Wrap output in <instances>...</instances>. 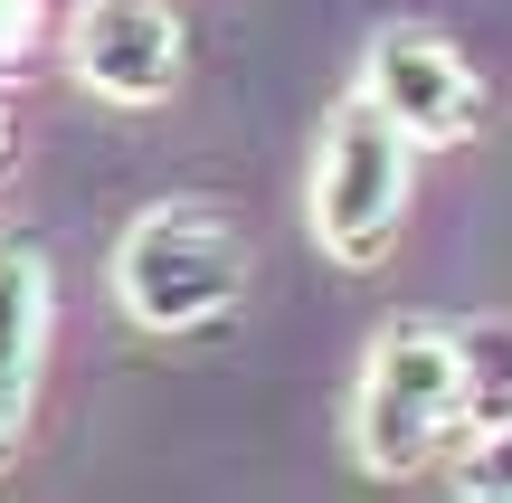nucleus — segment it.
I'll list each match as a JSON object with an SVG mask.
<instances>
[{"instance_id":"nucleus-1","label":"nucleus","mask_w":512,"mask_h":503,"mask_svg":"<svg viewBox=\"0 0 512 503\" xmlns=\"http://www.w3.org/2000/svg\"><path fill=\"white\" fill-rule=\"evenodd\" d=\"M475 437V380H465V333L427 314H399L361 352L351 390V456L370 475H427L446 447Z\"/></svg>"},{"instance_id":"nucleus-2","label":"nucleus","mask_w":512,"mask_h":503,"mask_svg":"<svg viewBox=\"0 0 512 503\" xmlns=\"http://www.w3.org/2000/svg\"><path fill=\"white\" fill-rule=\"evenodd\" d=\"M418 133L380 105L370 86H351L342 105L323 114V143H313V190H304V219L323 238L332 266H380L399 247L408 219V190H418Z\"/></svg>"},{"instance_id":"nucleus-3","label":"nucleus","mask_w":512,"mask_h":503,"mask_svg":"<svg viewBox=\"0 0 512 503\" xmlns=\"http://www.w3.org/2000/svg\"><path fill=\"white\" fill-rule=\"evenodd\" d=\"M247 285V238L219 200H162L114 238V304L143 333H209Z\"/></svg>"},{"instance_id":"nucleus-4","label":"nucleus","mask_w":512,"mask_h":503,"mask_svg":"<svg viewBox=\"0 0 512 503\" xmlns=\"http://www.w3.org/2000/svg\"><path fill=\"white\" fill-rule=\"evenodd\" d=\"M361 86L380 95V105L399 114L427 152L475 143V133H484V76H475V57H465L446 29H427V19H399V29L370 38Z\"/></svg>"},{"instance_id":"nucleus-5","label":"nucleus","mask_w":512,"mask_h":503,"mask_svg":"<svg viewBox=\"0 0 512 503\" xmlns=\"http://www.w3.org/2000/svg\"><path fill=\"white\" fill-rule=\"evenodd\" d=\"M181 0H76V29H67V67L86 95L105 105H162L181 86Z\"/></svg>"},{"instance_id":"nucleus-6","label":"nucleus","mask_w":512,"mask_h":503,"mask_svg":"<svg viewBox=\"0 0 512 503\" xmlns=\"http://www.w3.org/2000/svg\"><path fill=\"white\" fill-rule=\"evenodd\" d=\"M48 323H57V285H48V247L29 228H0V466L19 456L38 409V371H48Z\"/></svg>"},{"instance_id":"nucleus-7","label":"nucleus","mask_w":512,"mask_h":503,"mask_svg":"<svg viewBox=\"0 0 512 503\" xmlns=\"http://www.w3.org/2000/svg\"><path fill=\"white\" fill-rule=\"evenodd\" d=\"M465 380H475V428L512 418V323H465Z\"/></svg>"},{"instance_id":"nucleus-8","label":"nucleus","mask_w":512,"mask_h":503,"mask_svg":"<svg viewBox=\"0 0 512 503\" xmlns=\"http://www.w3.org/2000/svg\"><path fill=\"white\" fill-rule=\"evenodd\" d=\"M456 494L512 503V418H503V428H475V437L456 447Z\"/></svg>"},{"instance_id":"nucleus-9","label":"nucleus","mask_w":512,"mask_h":503,"mask_svg":"<svg viewBox=\"0 0 512 503\" xmlns=\"http://www.w3.org/2000/svg\"><path fill=\"white\" fill-rule=\"evenodd\" d=\"M38 19H48V0H0V76L38 48Z\"/></svg>"},{"instance_id":"nucleus-10","label":"nucleus","mask_w":512,"mask_h":503,"mask_svg":"<svg viewBox=\"0 0 512 503\" xmlns=\"http://www.w3.org/2000/svg\"><path fill=\"white\" fill-rule=\"evenodd\" d=\"M0 171H10V105H0Z\"/></svg>"}]
</instances>
